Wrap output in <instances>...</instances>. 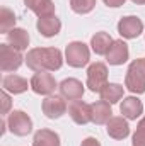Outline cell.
Listing matches in <instances>:
<instances>
[{
	"label": "cell",
	"mask_w": 145,
	"mask_h": 146,
	"mask_svg": "<svg viewBox=\"0 0 145 146\" xmlns=\"http://www.w3.org/2000/svg\"><path fill=\"white\" fill-rule=\"evenodd\" d=\"M26 65L33 72H56L63 65V56L58 48H33L26 56Z\"/></svg>",
	"instance_id": "obj_1"
},
{
	"label": "cell",
	"mask_w": 145,
	"mask_h": 146,
	"mask_svg": "<svg viewBox=\"0 0 145 146\" xmlns=\"http://www.w3.org/2000/svg\"><path fill=\"white\" fill-rule=\"evenodd\" d=\"M125 87L132 94H144L145 92V58L133 60L128 66L125 76Z\"/></svg>",
	"instance_id": "obj_2"
},
{
	"label": "cell",
	"mask_w": 145,
	"mask_h": 146,
	"mask_svg": "<svg viewBox=\"0 0 145 146\" xmlns=\"http://www.w3.org/2000/svg\"><path fill=\"white\" fill-rule=\"evenodd\" d=\"M91 58V51L89 46L82 41H73L65 48V60L67 63L73 68H82L89 63Z\"/></svg>",
	"instance_id": "obj_3"
},
{
	"label": "cell",
	"mask_w": 145,
	"mask_h": 146,
	"mask_svg": "<svg viewBox=\"0 0 145 146\" xmlns=\"http://www.w3.org/2000/svg\"><path fill=\"white\" fill-rule=\"evenodd\" d=\"M24 60L26 58H22L21 51L15 49V48H12L9 42L0 44V70L3 73L19 70V66L22 65Z\"/></svg>",
	"instance_id": "obj_4"
},
{
	"label": "cell",
	"mask_w": 145,
	"mask_h": 146,
	"mask_svg": "<svg viewBox=\"0 0 145 146\" xmlns=\"http://www.w3.org/2000/svg\"><path fill=\"white\" fill-rule=\"evenodd\" d=\"M7 126L15 136H28L33 131V121L24 110H12L7 117Z\"/></svg>",
	"instance_id": "obj_5"
},
{
	"label": "cell",
	"mask_w": 145,
	"mask_h": 146,
	"mask_svg": "<svg viewBox=\"0 0 145 146\" xmlns=\"http://www.w3.org/2000/svg\"><path fill=\"white\" fill-rule=\"evenodd\" d=\"M108 83V66L101 61H96L87 70V87L91 92H101Z\"/></svg>",
	"instance_id": "obj_6"
},
{
	"label": "cell",
	"mask_w": 145,
	"mask_h": 146,
	"mask_svg": "<svg viewBox=\"0 0 145 146\" xmlns=\"http://www.w3.org/2000/svg\"><path fill=\"white\" fill-rule=\"evenodd\" d=\"M31 90L38 95H51L56 88V80L51 73L48 72H38L31 78Z\"/></svg>",
	"instance_id": "obj_7"
},
{
	"label": "cell",
	"mask_w": 145,
	"mask_h": 146,
	"mask_svg": "<svg viewBox=\"0 0 145 146\" xmlns=\"http://www.w3.org/2000/svg\"><path fill=\"white\" fill-rule=\"evenodd\" d=\"M118 33L125 39H135L144 33V22L137 15L121 17L119 22H118Z\"/></svg>",
	"instance_id": "obj_8"
},
{
	"label": "cell",
	"mask_w": 145,
	"mask_h": 146,
	"mask_svg": "<svg viewBox=\"0 0 145 146\" xmlns=\"http://www.w3.org/2000/svg\"><path fill=\"white\" fill-rule=\"evenodd\" d=\"M43 114L48 119H58L67 112V104L62 95H48L41 104Z\"/></svg>",
	"instance_id": "obj_9"
},
{
	"label": "cell",
	"mask_w": 145,
	"mask_h": 146,
	"mask_svg": "<svg viewBox=\"0 0 145 146\" xmlns=\"http://www.w3.org/2000/svg\"><path fill=\"white\" fill-rule=\"evenodd\" d=\"M68 114L72 117V121L79 126H85L89 122H92V112H91V104H85L84 100H72V104L68 106Z\"/></svg>",
	"instance_id": "obj_10"
},
{
	"label": "cell",
	"mask_w": 145,
	"mask_h": 146,
	"mask_svg": "<svg viewBox=\"0 0 145 146\" xmlns=\"http://www.w3.org/2000/svg\"><path fill=\"white\" fill-rule=\"evenodd\" d=\"M128 56H130L128 44L123 39H116L113 41L109 51L106 53V61L109 65H123L128 61Z\"/></svg>",
	"instance_id": "obj_11"
},
{
	"label": "cell",
	"mask_w": 145,
	"mask_h": 146,
	"mask_svg": "<svg viewBox=\"0 0 145 146\" xmlns=\"http://www.w3.org/2000/svg\"><path fill=\"white\" fill-rule=\"evenodd\" d=\"M58 88H60L62 97L67 99V100H79L84 95V85L77 78H65L58 85Z\"/></svg>",
	"instance_id": "obj_12"
},
{
	"label": "cell",
	"mask_w": 145,
	"mask_h": 146,
	"mask_svg": "<svg viewBox=\"0 0 145 146\" xmlns=\"http://www.w3.org/2000/svg\"><path fill=\"white\" fill-rule=\"evenodd\" d=\"M106 131H108L109 138H113V139H125L130 134L128 121L123 115L111 117L108 122H106Z\"/></svg>",
	"instance_id": "obj_13"
},
{
	"label": "cell",
	"mask_w": 145,
	"mask_h": 146,
	"mask_svg": "<svg viewBox=\"0 0 145 146\" xmlns=\"http://www.w3.org/2000/svg\"><path fill=\"white\" fill-rule=\"evenodd\" d=\"M36 27L39 34L44 37H53L56 36L62 29V22L56 15H46V17H39L36 22Z\"/></svg>",
	"instance_id": "obj_14"
},
{
	"label": "cell",
	"mask_w": 145,
	"mask_h": 146,
	"mask_svg": "<svg viewBox=\"0 0 145 146\" xmlns=\"http://www.w3.org/2000/svg\"><path fill=\"white\" fill-rule=\"evenodd\" d=\"M119 110H121L123 117H126L130 121H137L144 114V104L137 97H125L123 102L119 104Z\"/></svg>",
	"instance_id": "obj_15"
},
{
	"label": "cell",
	"mask_w": 145,
	"mask_h": 146,
	"mask_svg": "<svg viewBox=\"0 0 145 146\" xmlns=\"http://www.w3.org/2000/svg\"><path fill=\"white\" fill-rule=\"evenodd\" d=\"M29 87H31V83H28V80L24 76H21V75H7L2 80V88L14 94V95L26 92Z\"/></svg>",
	"instance_id": "obj_16"
},
{
	"label": "cell",
	"mask_w": 145,
	"mask_h": 146,
	"mask_svg": "<svg viewBox=\"0 0 145 146\" xmlns=\"http://www.w3.org/2000/svg\"><path fill=\"white\" fill-rule=\"evenodd\" d=\"M91 112H92V122L101 126L106 124L109 119L113 117V110H111V104L106 100H97L94 104H91Z\"/></svg>",
	"instance_id": "obj_17"
},
{
	"label": "cell",
	"mask_w": 145,
	"mask_h": 146,
	"mask_svg": "<svg viewBox=\"0 0 145 146\" xmlns=\"http://www.w3.org/2000/svg\"><path fill=\"white\" fill-rule=\"evenodd\" d=\"M29 41H31V39H29V33H28L26 29H22V27H14V29L7 34V42H9L12 48L19 49V51L28 49Z\"/></svg>",
	"instance_id": "obj_18"
},
{
	"label": "cell",
	"mask_w": 145,
	"mask_h": 146,
	"mask_svg": "<svg viewBox=\"0 0 145 146\" xmlns=\"http://www.w3.org/2000/svg\"><path fill=\"white\" fill-rule=\"evenodd\" d=\"M24 5L34 12L38 17L55 15V3L53 0H24Z\"/></svg>",
	"instance_id": "obj_19"
},
{
	"label": "cell",
	"mask_w": 145,
	"mask_h": 146,
	"mask_svg": "<svg viewBox=\"0 0 145 146\" xmlns=\"http://www.w3.org/2000/svg\"><path fill=\"white\" fill-rule=\"evenodd\" d=\"M111 44H113V37L104 31L96 33L91 37V48L96 54H106L109 51V48H111Z\"/></svg>",
	"instance_id": "obj_20"
},
{
	"label": "cell",
	"mask_w": 145,
	"mask_h": 146,
	"mask_svg": "<svg viewBox=\"0 0 145 146\" xmlns=\"http://www.w3.org/2000/svg\"><path fill=\"white\" fill-rule=\"evenodd\" d=\"M123 94H125V88H123L119 83H106V85L103 87V90L99 92L101 100H106L111 106L116 104V102H119V100L123 99Z\"/></svg>",
	"instance_id": "obj_21"
},
{
	"label": "cell",
	"mask_w": 145,
	"mask_h": 146,
	"mask_svg": "<svg viewBox=\"0 0 145 146\" xmlns=\"http://www.w3.org/2000/svg\"><path fill=\"white\" fill-rule=\"evenodd\" d=\"M33 146H60V136L51 129H39L33 138Z\"/></svg>",
	"instance_id": "obj_22"
},
{
	"label": "cell",
	"mask_w": 145,
	"mask_h": 146,
	"mask_svg": "<svg viewBox=\"0 0 145 146\" xmlns=\"http://www.w3.org/2000/svg\"><path fill=\"white\" fill-rule=\"evenodd\" d=\"M15 27V15L9 7H2L0 9V33L2 34H9L12 29Z\"/></svg>",
	"instance_id": "obj_23"
},
{
	"label": "cell",
	"mask_w": 145,
	"mask_h": 146,
	"mask_svg": "<svg viewBox=\"0 0 145 146\" xmlns=\"http://www.w3.org/2000/svg\"><path fill=\"white\" fill-rule=\"evenodd\" d=\"M96 7V0H70V9L75 14H89Z\"/></svg>",
	"instance_id": "obj_24"
},
{
	"label": "cell",
	"mask_w": 145,
	"mask_h": 146,
	"mask_svg": "<svg viewBox=\"0 0 145 146\" xmlns=\"http://www.w3.org/2000/svg\"><path fill=\"white\" fill-rule=\"evenodd\" d=\"M132 145L133 146H145V131L137 129L133 138H132Z\"/></svg>",
	"instance_id": "obj_25"
},
{
	"label": "cell",
	"mask_w": 145,
	"mask_h": 146,
	"mask_svg": "<svg viewBox=\"0 0 145 146\" xmlns=\"http://www.w3.org/2000/svg\"><path fill=\"white\" fill-rule=\"evenodd\" d=\"M0 99H2V114H9V109H10V95H9V92L2 90Z\"/></svg>",
	"instance_id": "obj_26"
},
{
	"label": "cell",
	"mask_w": 145,
	"mask_h": 146,
	"mask_svg": "<svg viewBox=\"0 0 145 146\" xmlns=\"http://www.w3.org/2000/svg\"><path fill=\"white\" fill-rule=\"evenodd\" d=\"M80 146H101V143H99V139H96V138L91 136V138H85Z\"/></svg>",
	"instance_id": "obj_27"
},
{
	"label": "cell",
	"mask_w": 145,
	"mask_h": 146,
	"mask_svg": "<svg viewBox=\"0 0 145 146\" xmlns=\"http://www.w3.org/2000/svg\"><path fill=\"white\" fill-rule=\"evenodd\" d=\"M108 7H113V9H116V7H121L126 0H103Z\"/></svg>",
	"instance_id": "obj_28"
},
{
	"label": "cell",
	"mask_w": 145,
	"mask_h": 146,
	"mask_svg": "<svg viewBox=\"0 0 145 146\" xmlns=\"http://www.w3.org/2000/svg\"><path fill=\"white\" fill-rule=\"evenodd\" d=\"M137 129H142V131H145V117H142V119H140V122H138Z\"/></svg>",
	"instance_id": "obj_29"
},
{
	"label": "cell",
	"mask_w": 145,
	"mask_h": 146,
	"mask_svg": "<svg viewBox=\"0 0 145 146\" xmlns=\"http://www.w3.org/2000/svg\"><path fill=\"white\" fill-rule=\"evenodd\" d=\"M133 3H137V5H145V0H132Z\"/></svg>",
	"instance_id": "obj_30"
}]
</instances>
